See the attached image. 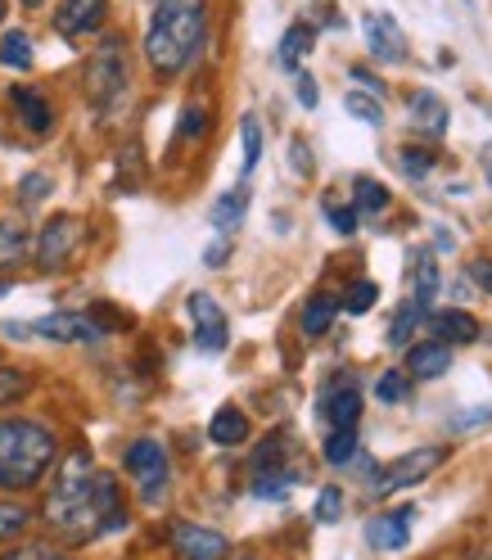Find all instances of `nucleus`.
<instances>
[{"label":"nucleus","mask_w":492,"mask_h":560,"mask_svg":"<svg viewBox=\"0 0 492 560\" xmlns=\"http://www.w3.org/2000/svg\"><path fill=\"white\" fill-rule=\"evenodd\" d=\"M434 290H438V267H434L430 254H420L415 258V303H430Z\"/></svg>","instance_id":"31"},{"label":"nucleus","mask_w":492,"mask_h":560,"mask_svg":"<svg viewBox=\"0 0 492 560\" xmlns=\"http://www.w3.org/2000/svg\"><path fill=\"white\" fill-rule=\"evenodd\" d=\"M375 398L379 402H402L407 398V371H384L375 384Z\"/></svg>","instance_id":"35"},{"label":"nucleus","mask_w":492,"mask_h":560,"mask_svg":"<svg viewBox=\"0 0 492 560\" xmlns=\"http://www.w3.org/2000/svg\"><path fill=\"white\" fill-rule=\"evenodd\" d=\"M375 299H379V290L371 285V280H358V285L348 290V299H343L339 307H343V312H353V317H362V312H371Z\"/></svg>","instance_id":"36"},{"label":"nucleus","mask_w":492,"mask_h":560,"mask_svg":"<svg viewBox=\"0 0 492 560\" xmlns=\"http://www.w3.org/2000/svg\"><path fill=\"white\" fill-rule=\"evenodd\" d=\"M19 5H27V10H37V5H46V0H19Z\"/></svg>","instance_id":"47"},{"label":"nucleus","mask_w":492,"mask_h":560,"mask_svg":"<svg viewBox=\"0 0 492 560\" xmlns=\"http://www.w3.org/2000/svg\"><path fill=\"white\" fill-rule=\"evenodd\" d=\"M0 63L5 68H32V42H27V32H5L0 37Z\"/></svg>","instance_id":"29"},{"label":"nucleus","mask_w":492,"mask_h":560,"mask_svg":"<svg viewBox=\"0 0 492 560\" xmlns=\"http://www.w3.org/2000/svg\"><path fill=\"white\" fill-rule=\"evenodd\" d=\"M430 326L438 330V343H447V348H461V343H475L479 339V322L470 317V312H461V307L434 312Z\"/></svg>","instance_id":"18"},{"label":"nucleus","mask_w":492,"mask_h":560,"mask_svg":"<svg viewBox=\"0 0 492 560\" xmlns=\"http://www.w3.org/2000/svg\"><path fill=\"white\" fill-rule=\"evenodd\" d=\"M127 86H131V73H127V46L118 37H109L86 63V100L99 118L118 114V104L127 100Z\"/></svg>","instance_id":"4"},{"label":"nucleus","mask_w":492,"mask_h":560,"mask_svg":"<svg viewBox=\"0 0 492 560\" xmlns=\"http://www.w3.org/2000/svg\"><path fill=\"white\" fill-rule=\"evenodd\" d=\"M430 317H425V303H407L398 317H394V326H389V343L394 348H411V339H415V330L425 326Z\"/></svg>","instance_id":"24"},{"label":"nucleus","mask_w":492,"mask_h":560,"mask_svg":"<svg viewBox=\"0 0 492 560\" xmlns=\"http://www.w3.org/2000/svg\"><path fill=\"white\" fill-rule=\"evenodd\" d=\"M443 371H452V348L430 339V343H411L407 348V375L411 380H438Z\"/></svg>","instance_id":"15"},{"label":"nucleus","mask_w":492,"mask_h":560,"mask_svg":"<svg viewBox=\"0 0 492 560\" xmlns=\"http://www.w3.org/2000/svg\"><path fill=\"white\" fill-rule=\"evenodd\" d=\"M316 520L321 524H335V520H343V488H321V498H316Z\"/></svg>","instance_id":"37"},{"label":"nucleus","mask_w":492,"mask_h":560,"mask_svg":"<svg viewBox=\"0 0 492 560\" xmlns=\"http://www.w3.org/2000/svg\"><path fill=\"white\" fill-rule=\"evenodd\" d=\"M226 254H231V244H213V249H208V262H213V267H218V262H222Z\"/></svg>","instance_id":"46"},{"label":"nucleus","mask_w":492,"mask_h":560,"mask_svg":"<svg viewBox=\"0 0 492 560\" xmlns=\"http://www.w3.org/2000/svg\"><path fill=\"white\" fill-rule=\"evenodd\" d=\"M470 276H475V285H479V290H488V294H492V258L475 262V267H470Z\"/></svg>","instance_id":"44"},{"label":"nucleus","mask_w":492,"mask_h":560,"mask_svg":"<svg viewBox=\"0 0 492 560\" xmlns=\"http://www.w3.org/2000/svg\"><path fill=\"white\" fill-rule=\"evenodd\" d=\"M19 195H23V199H42V195H50V177H37V172H32V177L19 186Z\"/></svg>","instance_id":"42"},{"label":"nucleus","mask_w":492,"mask_h":560,"mask_svg":"<svg viewBox=\"0 0 492 560\" xmlns=\"http://www.w3.org/2000/svg\"><path fill=\"white\" fill-rule=\"evenodd\" d=\"M0 560H73V556H63L55 547H19V551H5Z\"/></svg>","instance_id":"40"},{"label":"nucleus","mask_w":492,"mask_h":560,"mask_svg":"<svg viewBox=\"0 0 492 560\" xmlns=\"http://www.w3.org/2000/svg\"><path fill=\"white\" fill-rule=\"evenodd\" d=\"M339 317V299L335 294H312L307 303H303V335H326L330 330V322Z\"/></svg>","instance_id":"21"},{"label":"nucleus","mask_w":492,"mask_h":560,"mask_svg":"<svg viewBox=\"0 0 492 560\" xmlns=\"http://www.w3.org/2000/svg\"><path fill=\"white\" fill-rule=\"evenodd\" d=\"M411 529H415V506L379 511L375 520H366V542L375 551H402L411 542Z\"/></svg>","instance_id":"11"},{"label":"nucleus","mask_w":492,"mask_h":560,"mask_svg":"<svg viewBox=\"0 0 492 560\" xmlns=\"http://www.w3.org/2000/svg\"><path fill=\"white\" fill-rule=\"evenodd\" d=\"M32 524V515L19 506V502H0V542H10V538H19L23 529Z\"/></svg>","instance_id":"33"},{"label":"nucleus","mask_w":492,"mask_h":560,"mask_svg":"<svg viewBox=\"0 0 492 560\" xmlns=\"http://www.w3.org/2000/svg\"><path fill=\"white\" fill-rule=\"evenodd\" d=\"M10 104L19 109V118H23V127H27L32 136H46V131L55 127V114H50V104H46V95H42V91H32V86H14V91H10Z\"/></svg>","instance_id":"17"},{"label":"nucleus","mask_w":492,"mask_h":560,"mask_svg":"<svg viewBox=\"0 0 492 560\" xmlns=\"http://www.w3.org/2000/svg\"><path fill=\"white\" fill-rule=\"evenodd\" d=\"M312 42H316V27H312V23H294V27L285 32V37H280V50H276L280 68H290V73H298V63L307 59Z\"/></svg>","instance_id":"20"},{"label":"nucleus","mask_w":492,"mask_h":560,"mask_svg":"<svg viewBox=\"0 0 492 560\" xmlns=\"http://www.w3.org/2000/svg\"><path fill=\"white\" fill-rule=\"evenodd\" d=\"M27 258V231L19 218H0V271Z\"/></svg>","instance_id":"22"},{"label":"nucleus","mask_w":492,"mask_h":560,"mask_svg":"<svg viewBox=\"0 0 492 560\" xmlns=\"http://www.w3.org/2000/svg\"><path fill=\"white\" fill-rule=\"evenodd\" d=\"M208 32V0H154L145 27V59L154 73L177 78L195 63Z\"/></svg>","instance_id":"2"},{"label":"nucleus","mask_w":492,"mask_h":560,"mask_svg":"<svg viewBox=\"0 0 492 560\" xmlns=\"http://www.w3.org/2000/svg\"><path fill=\"white\" fill-rule=\"evenodd\" d=\"M59 457L55 434L42 420H0V488H37Z\"/></svg>","instance_id":"3"},{"label":"nucleus","mask_w":492,"mask_h":560,"mask_svg":"<svg viewBox=\"0 0 492 560\" xmlns=\"http://www.w3.org/2000/svg\"><path fill=\"white\" fill-rule=\"evenodd\" d=\"M411 127L420 136H430V140H438L447 131V104H443L438 91H415L411 95Z\"/></svg>","instance_id":"16"},{"label":"nucleus","mask_w":492,"mask_h":560,"mask_svg":"<svg viewBox=\"0 0 492 560\" xmlns=\"http://www.w3.org/2000/svg\"><path fill=\"white\" fill-rule=\"evenodd\" d=\"M389 208V186H379L375 177L353 182V213H384Z\"/></svg>","instance_id":"25"},{"label":"nucleus","mask_w":492,"mask_h":560,"mask_svg":"<svg viewBox=\"0 0 492 560\" xmlns=\"http://www.w3.org/2000/svg\"><path fill=\"white\" fill-rule=\"evenodd\" d=\"M358 457V430H330L326 439V462L330 466H348Z\"/></svg>","instance_id":"30"},{"label":"nucleus","mask_w":492,"mask_h":560,"mask_svg":"<svg viewBox=\"0 0 492 560\" xmlns=\"http://www.w3.org/2000/svg\"><path fill=\"white\" fill-rule=\"evenodd\" d=\"M0 294H5V290H0Z\"/></svg>","instance_id":"49"},{"label":"nucleus","mask_w":492,"mask_h":560,"mask_svg":"<svg viewBox=\"0 0 492 560\" xmlns=\"http://www.w3.org/2000/svg\"><path fill=\"white\" fill-rule=\"evenodd\" d=\"M78 240H82V222L73 213H55L37 235V267H46V271L63 267L78 254Z\"/></svg>","instance_id":"7"},{"label":"nucleus","mask_w":492,"mask_h":560,"mask_svg":"<svg viewBox=\"0 0 492 560\" xmlns=\"http://www.w3.org/2000/svg\"><path fill=\"white\" fill-rule=\"evenodd\" d=\"M190 326H195V348H199V353H208V358H213V353H222V348H226V312H222V303L213 299V294H190Z\"/></svg>","instance_id":"8"},{"label":"nucleus","mask_w":492,"mask_h":560,"mask_svg":"<svg viewBox=\"0 0 492 560\" xmlns=\"http://www.w3.org/2000/svg\"><path fill=\"white\" fill-rule=\"evenodd\" d=\"M172 542H177V551L186 556V560H222L226 556V534H218V529H208V524H177L172 529Z\"/></svg>","instance_id":"14"},{"label":"nucleus","mask_w":492,"mask_h":560,"mask_svg":"<svg viewBox=\"0 0 492 560\" xmlns=\"http://www.w3.org/2000/svg\"><path fill=\"white\" fill-rule=\"evenodd\" d=\"M343 109L353 114L358 122H366V127H384V104H379V95H371V91H348V95H343Z\"/></svg>","instance_id":"28"},{"label":"nucleus","mask_w":492,"mask_h":560,"mask_svg":"<svg viewBox=\"0 0 492 560\" xmlns=\"http://www.w3.org/2000/svg\"><path fill=\"white\" fill-rule=\"evenodd\" d=\"M32 330L42 339H55V343H99L104 339V326L91 317V312H50V317H42Z\"/></svg>","instance_id":"9"},{"label":"nucleus","mask_w":492,"mask_h":560,"mask_svg":"<svg viewBox=\"0 0 492 560\" xmlns=\"http://www.w3.org/2000/svg\"><path fill=\"white\" fill-rule=\"evenodd\" d=\"M483 420H492V407H479V411L456 416V420H452V430H475V425H483Z\"/></svg>","instance_id":"43"},{"label":"nucleus","mask_w":492,"mask_h":560,"mask_svg":"<svg viewBox=\"0 0 492 560\" xmlns=\"http://www.w3.org/2000/svg\"><path fill=\"white\" fill-rule=\"evenodd\" d=\"M290 159H294V163H298V167H294V172H303V177H307V172H312V154H307V150H303V145H298V140H294V145H290Z\"/></svg>","instance_id":"45"},{"label":"nucleus","mask_w":492,"mask_h":560,"mask_svg":"<svg viewBox=\"0 0 492 560\" xmlns=\"http://www.w3.org/2000/svg\"><path fill=\"white\" fill-rule=\"evenodd\" d=\"M362 416V389L353 380H330L321 394V420H330V430H358Z\"/></svg>","instance_id":"12"},{"label":"nucleus","mask_w":492,"mask_h":560,"mask_svg":"<svg viewBox=\"0 0 492 560\" xmlns=\"http://www.w3.org/2000/svg\"><path fill=\"white\" fill-rule=\"evenodd\" d=\"M203 127H208V114H203V109H195V104H190V109L181 114V122H177L181 140H199V136H203Z\"/></svg>","instance_id":"38"},{"label":"nucleus","mask_w":492,"mask_h":560,"mask_svg":"<svg viewBox=\"0 0 492 560\" xmlns=\"http://www.w3.org/2000/svg\"><path fill=\"white\" fill-rule=\"evenodd\" d=\"M46 520L68 542H91L99 534H118V529H127L122 488L109 470H99L86 452H73V457L59 462L55 488L46 498Z\"/></svg>","instance_id":"1"},{"label":"nucleus","mask_w":492,"mask_h":560,"mask_svg":"<svg viewBox=\"0 0 492 560\" xmlns=\"http://www.w3.org/2000/svg\"><path fill=\"white\" fill-rule=\"evenodd\" d=\"M483 560H492V556H483Z\"/></svg>","instance_id":"48"},{"label":"nucleus","mask_w":492,"mask_h":560,"mask_svg":"<svg viewBox=\"0 0 492 560\" xmlns=\"http://www.w3.org/2000/svg\"><path fill=\"white\" fill-rule=\"evenodd\" d=\"M294 470H262V475H254V498H262V502H285L290 498V488H294Z\"/></svg>","instance_id":"26"},{"label":"nucleus","mask_w":492,"mask_h":560,"mask_svg":"<svg viewBox=\"0 0 492 560\" xmlns=\"http://www.w3.org/2000/svg\"><path fill=\"white\" fill-rule=\"evenodd\" d=\"M122 466H127V475H131L136 488H140V502L159 506V502H163V488H167V479H172V466H167L163 443H159V439H136V443L127 447Z\"/></svg>","instance_id":"5"},{"label":"nucleus","mask_w":492,"mask_h":560,"mask_svg":"<svg viewBox=\"0 0 492 560\" xmlns=\"http://www.w3.org/2000/svg\"><path fill=\"white\" fill-rule=\"evenodd\" d=\"M326 218H330V226H335L339 235H353V231H358V213H353V208H339V203H326Z\"/></svg>","instance_id":"39"},{"label":"nucleus","mask_w":492,"mask_h":560,"mask_svg":"<svg viewBox=\"0 0 492 560\" xmlns=\"http://www.w3.org/2000/svg\"><path fill=\"white\" fill-rule=\"evenodd\" d=\"M32 389V380H27V371H14V366H0V407H10V402H19L23 394Z\"/></svg>","instance_id":"32"},{"label":"nucleus","mask_w":492,"mask_h":560,"mask_svg":"<svg viewBox=\"0 0 492 560\" xmlns=\"http://www.w3.org/2000/svg\"><path fill=\"white\" fill-rule=\"evenodd\" d=\"M208 439H213L218 447H239L244 439H249V416H244L239 407H222L213 416V425H208Z\"/></svg>","instance_id":"19"},{"label":"nucleus","mask_w":492,"mask_h":560,"mask_svg":"<svg viewBox=\"0 0 492 560\" xmlns=\"http://www.w3.org/2000/svg\"><path fill=\"white\" fill-rule=\"evenodd\" d=\"M244 213H249V190H226L222 199H218V208H213V226L218 231H235L239 222H244Z\"/></svg>","instance_id":"23"},{"label":"nucleus","mask_w":492,"mask_h":560,"mask_svg":"<svg viewBox=\"0 0 492 560\" xmlns=\"http://www.w3.org/2000/svg\"><path fill=\"white\" fill-rule=\"evenodd\" d=\"M362 32H366V46H371V55L379 63H402L407 59V37L398 32V23L389 14H366Z\"/></svg>","instance_id":"13"},{"label":"nucleus","mask_w":492,"mask_h":560,"mask_svg":"<svg viewBox=\"0 0 492 560\" xmlns=\"http://www.w3.org/2000/svg\"><path fill=\"white\" fill-rule=\"evenodd\" d=\"M239 140H244V177H254V167H258V159H262V122H258V114H244L239 118Z\"/></svg>","instance_id":"27"},{"label":"nucleus","mask_w":492,"mask_h":560,"mask_svg":"<svg viewBox=\"0 0 492 560\" xmlns=\"http://www.w3.org/2000/svg\"><path fill=\"white\" fill-rule=\"evenodd\" d=\"M316 100H321V95H316V78L298 73V104H303V109H316Z\"/></svg>","instance_id":"41"},{"label":"nucleus","mask_w":492,"mask_h":560,"mask_svg":"<svg viewBox=\"0 0 492 560\" xmlns=\"http://www.w3.org/2000/svg\"><path fill=\"white\" fill-rule=\"evenodd\" d=\"M104 14H109V0H59L55 27H59V37L78 42V37H91V32L104 27Z\"/></svg>","instance_id":"10"},{"label":"nucleus","mask_w":492,"mask_h":560,"mask_svg":"<svg viewBox=\"0 0 492 560\" xmlns=\"http://www.w3.org/2000/svg\"><path fill=\"white\" fill-rule=\"evenodd\" d=\"M438 466H443V447H415V452H407V457H394L389 466H384V470L371 479V493H375V498L407 493V488L425 483Z\"/></svg>","instance_id":"6"},{"label":"nucleus","mask_w":492,"mask_h":560,"mask_svg":"<svg viewBox=\"0 0 492 560\" xmlns=\"http://www.w3.org/2000/svg\"><path fill=\"white\" fill-rule=\"evenodd\" d=\"M398 159H402V172H407V177H415V182H425L430 172H434V154L420 150V145H407Z\"/></svg>","instance_id":"34"}]
</instances>
